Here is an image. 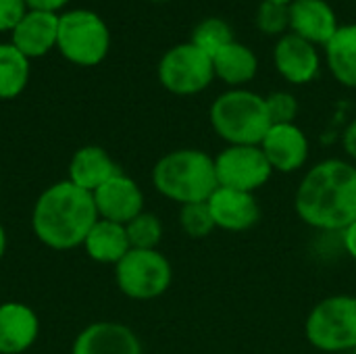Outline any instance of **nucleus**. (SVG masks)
Returning a JSON list of instances; mask_svg holds the SVG:
<instances>
[{"label": "nucleus", "instance_id": "obj_29", "mask_svg": "<svg viewBox=\"0 0 356 354\" xmlns=\"http://www.w3.org/2000/svg\"><path fill=\"white\" fill-rule=\"evenodd\" d=\"M31 10H46V13H63V8L71 0H25Z\"/></svg>", "mask_w": 356, "mask_h": 354}, {"label": "nucleus", "instance_id": "obj_24", "mask_svg": "<svg viewBox=\"0 0 356 354\" xmlns=\"http://www.w3.org/2000/svg\"><path fill=\"white\" fill-rule=\"evenodd\" d=\"M129 246L138 250H154L163 240V223L154 213L142 211L129 223H125Z\"/></svg>", "mask_w": 356, "mask_h": 354}, {"label": "nucleus", "instance_id": "obj_4", "mask_svg": "<svg viewBox=\"0 0 356 354\" xmlns=\"http://www.w3.org/2000/svg\"><path fill=\"white\" fill-rule=\"evenodd\" d=\"M209 117L215 134L227 146H259L273 125L265 96L244 88H232L217 96Z\"/></svg>", "mask_w": 356, "mask_h": 354}, {"label": "nucleus", "instance_id": "obj_16", "mask_svg": "<svg viewBox=\"0 0 356 354\" xmlns=\"http://www.w3.org/2000/svg\"><path fill=\"white\" fill-rule=\"evenodd\" d=\"M340 23L327 0H294L290 4V31L315 46H325Z\"/></svg>", "mask_w": 356, "mask_h": 354}, {"label": "nucleus", "instance_id": "obj_30", "mask_svg": "<svg viewBox=\"0 0 356 354\" xmlns=\"http://www.w3.org/2000/svg\"><path fill=\"white\" fill-rule=\"evenodd\" d=\"M342 146H344V152L356 161V119H353L348 123V127L344 129V136H342Z\"/></svg>", "mask_w": 356, "mask_h": 354}, {"label": "nucleus", "instance_id": "obj_15", "mask_svg": "<svg viewBox=\"0 0 356 354\" xmlns=\"http://www.w3.org/2000/svg\"><path fill=\"white\" fill-rule=\"evenodd\" d=\"M207 202L215 225L225 232H246L254 227L261 217L259 202L250 192L219 186Z\"/></svg>", "mask_w": 356, "mask_h": 354}, {"label": "nucleus", "instance_id": "obj_26", "mask_svg": "<svg viewBox=\"0 0 356 354\" xmlns=\"http://www.w3.org/2000/svg\"><path fill=\"white\" fill-rule=\"evenodd\" d=\"M257 27L265 35H286L290 33V4L261 2L257 10Z\"/></svg>", "mask_w": 356, "mask_h": 354}, {"label": "nucleus", "instance_id": "obj_18", "mask_svg": "<svg viewBox=\"0 0 356 354\" xmlns=\"http://www.w3.org/2000/svg\"><path fill=\"white\" fill-rule=\"evenodd\" d=\"M121 173L119 165L102 146H81L69 161V182L90 194H94L102 184Z\"/></svg>", "mask_w": 356, "mask_h": 354}, {"label": "nucleus", "instance_id": "obj_25", "mask_svg": "<svg viewBox=\"0 0 356 354\" xmlns=\"http://www.w3.org/2000/svg\"><path fill=\"white\" fill-rule=\"evenodd\" d=\"M179 225H181L184 234L194 238V240H202L217 230L215 219H213L211 209H209V202L184 204L179 211Z\"/></svg>", "mask_w": 356, "mask_h": 354}, {"label": "nucleus", "instance_id": "obj_6", "mask_svg": "<svg viewBox=\"0 0 356 354\" xmlns=\"http://www.w3.org/2000/svg\"><path fill=\"white\" fill-rule=\"evenodd\" d=\"M305 332L317 351H356V296L336 294L317 303L307 317Z\"/></svg>", "mask_w": 356, "mask_h": 354}, {"label": "nucleus", "instance_id": "obj_23", "mask_svg": "<svg viewBox=\"0 0 356 354\" xmlns=\"http://www.w3.org/2000/svg\"><path fill=\"white\" fill-rule=\"evenodd\" d=\"M234 40L236 38H234V31L227 21H223L219 17H207L194 27L190 42L213 58L221 48H225Z\"/></svg>", "mask_w": 356, "mask_h": 354}, {"label": "nucleus", "instance_id": "obj_31", "mask_svg": "<svg viewBox=\"0 0 356 354\" xmlns=\"http://www.w3.org/2000/svg\"><path fill=\"white\" fill-rule=\"evenodd\" d=\"M342 244H344V250L348 252V257L356 261V221L342 232Z\"/></svg>", "mask_w": 356, "mask_h": 354}, {"label": "nucleus", "instance_id": "obj_27", "mask_svg": "<svg viewBox=\"0 0 356 354\" xmlns=\"http://www.w3.org/2000/svg\"><path fill=\"white\" fill-rule=\"evenodd\" d=\"M267 102V111L271 117L273 125L280 123H294L296 115H298V100L294 94L290 92H271L269 96H265Z\"/></svg>", "mask_w": 356, "mask_h": 354}, {"label": "nucleus", "instance_id": "obj_13", "mask_svg": "<svg viewBox=\"0 0 356 354\" xmlns=\"http://www.w3.org/2000/svg\"><path fill=\"white\" fill-rule=\"evenodd\" d=\"M71 354H142L136 332L117 321H96L81 330Z\"/></svg>", "mask_w": 356, "mask_h": 354}, {"label": "nucleus", "instance_id": "obj_22", "mask_svg": "<svg viewBox=\"0 0 356 354\" xmlns=\"http://www.w3.org/2000/svg\"><path fill=\"white\" fill-rule=\"evenodd\" d=\"M31 77V61L10 42L0 44V100H13L23 94Z\"/></svg>", "mask_w": 356, "mask_h": 354}, {"label": "nucleus", "instance_id": "obj_21", "mask_svg": "<svg viewBox=\"0 0 356 354\" xmlns=\"http://www.w3.org/2000/svg\"><path fill=\"white\" fill-rule=\"evenodd\" d=\"M323 48L327 67L336 81L346 88H356V23L340 25Z\"/></svg>", "mask_w": 356, "mask_h": 354}, {"label": "nucleus", "instance_id": "obj_17", "mask_svg": "<svg viewBox=\"0 0 356 354\" xmlns=\"http://www.w3.org/2000/svg\"><path fill=\"white\" fill-rule=\"evenodd\" d=\"M40 336V319L35 311L23 303L0 305V354H23Z\"/></svg>", "mask_w": 356, "mask_h": 354}, {"label": "nucleus", "instance_id": "obj_12", "mask_svg": "<svg viewBox=\"0 0 356 354\" xmlns=\"http://www.w3.org/2000/svg\"><path fill=\"white\" fill-rule=\"evenodd\" d=\"M259 146L277 173L298 171L309 159V138L296 123L271 125Z\"/></svg>", "mask_w": 356, "mask_h": 354}, {"label": "nucleus", "instance_id": "obj_33", "mask_svg": "<svg viewBox=\"0 0 356 354\" xmlns=\"http://www.w3.org/2000/svg\"><path fill=\"white\" fill-rule=\"evenodd\" d=\"M261 2H277V4H292L294 0H261Z\"/></svg>", "mask_w": 356, "mask_h": 354}, {"label": "nucleus", "instance_id": "obj_20", "mask_svg": "<svg viewBox=\"0 0 356 354\" xmlns=\"http://www.w3.org/2000/svg\"><path fill=\"white\" fill-rule=\"evenodd\" d=\"M215 77L232 88H242L244 83L252 81L259 71V58L254 50L238 40L221 48L213 56Z\"/></svg>", "mask_w": 356, "mask_h": 354}, {"label": "nucleus", "instance_id": "obj_2", "mask_svg": "<svg viewBox=\"0 0 356 354\" xmlns=\"http://www.w3.org/2000/svg\"><path fill=\"white\" fill-rule=\"evenodd\" d=\"M96 221L98 213L92 194L73 186L69 179L46 188L31 211V230L35 238L52 250L81 246Z\"/></svg>", "mask_w": 356, "mask_h": 354}, {"label": "nucleus", "instance_id": "obj_10", "mask_svg": "<svg viewBox=\"0 0 356 354\" xmlns=\"http://www.w3.org/2000/svg\"><path fill=\"white\" fill-rule=\"evenodd\" d=\"M94 204L98 219H106L113 223H129L144 211V194L136 179L125 175L123 171L102 184L94 194Z\"/></svg>", "mask_w": 356, "mask_h": 354}, {"label": "nucleus", "instance_id": "obj_9", "mask_svg": "<svg viewBox=\"0 0 356 354\" xmlns=\"http://www.w3.org/2000/svg\"><path fill=\"white\" fill-rule=\"evenodd\" d=\"M215 173L221 188L254 194L269 182L273 169L261 146H227L215 156Z\"/></svg>", "mask_w": 356, "mask_h": 354}, {"label": "nucleus", "instance_id": "obj_5", "mask_svg": "<svg viewBox=\"0 0 356 354\" xmlns=\"http://www.w3.org/2000/svg\"><path fill=\"white\" fill-rule=\"evenodd\" d=\"M56 50L71 65L96 67L111 50V29L106 21L90 8L63 10L58 17Z\"/></svg>", "mask_w": 356, "mask_h": 354}, {"label": "nucleus", "instance_id": "obj_32", "mask_svg": "<svg viewBox=\"0 0 356 354\" xmlns=\"http://www.w3.org/2000/svg\"><path fill=\"white\" fill-rule=\"evenodd\" d=\"M4 252H6V232H4V227L0 223V261L4 257Z\"/></svg>", "mask_w": 356, "mask_h": 354}, {"label": "nucleus", "instance_id": "obj_14", "mask_svg": "<svg viewBox=\"0 0 356 354\" xmlns=\"http://www.w3.org/2000/svg\"><path fill=\"white\" fill-rule=\"evenodd\" d=\"M58 13L27 10L23 19L10 31V44L23 52L29 61L40 58L56 48L58 38Z\"/></svg>", "mask_w": 356, "mask_h": 354}, {"label": "nucleus", "instance_id": "obj_11", "mask_svg": "<svg viewBox=\"0 0 356 354\" xmlns=\"http://www.w3.org/2000/svg\"><path fill=\"white\" fill-rule=\"evenodd\" d=\"M273 63L277 73L294 86L311 83L321 69V56L315 44L296 33H286L273 48Z\"/></svg>", "mask_w": 356, "mask_h": 354}, {"label": "nucleus", "instance_id": "obj_28", "mask_svg": "<svg viewBox=\"0 0 356 354\" xmlns=\"http://www.w3.org/2000/svg\"><path fill=\"white\" fill-rule=\"evenodd\" d=\"M27 10L25 0H0V31H13Z\"/></svg>", "mask_w": 356, "mask_h": 354}, {"label": "nucleus", "instance_id": "obj_19", "mask_svg": "<svg viewBox=\"0 0 356 354\" xmlns=\"http://www.w3.org/2000/svg\"><path fill=\"white\" fill-rule=\"evenodd\" d=\"M81 246L92 261L102 265H117L131 250L125 225L106 219H98L92 225Z\"/></svg>", "mask_w": 356, "mask_h": 354}, {"label": "nucleus", "instance_id": "obj_34", "mask_svg": "<svg viewBox=\"0 0 356 354\" xmlns=\"http://www.w3.org/2000/svg\"><path fill=\"white\" fill-rule=\"evenodd\" d=\"M152 2H167V0H152Z\"/></svg>", "mask_w": 356, "mask_h": 354}, {"label": "nucleus", "instance_id": "obj_7", "mask_svg": "<svg viewBox=\"0 0 356 354\" xmlns=\"http://www.w3.org/2000/svg\"><path fill=\"white\" fill-rule=\"evenodd\" d=\"M115 280L119 290L131 300H152L165 294L173 282L169 259L154 250L131 248L117 265Z\"/></svg>", "mask_w": 356, "mask_h": 354}, {"label": "nucleus", "instance_id": "obj_3", "mask_svg": "<svg viewBox=\"0 0 356 354\" xmlns=\"http://www.w3.org/2000/svg\"><path fill=\"white\" fill-rule=\"evenodd\" d=\"M152 186L165 198L184 204L207 202L219 188L215 159L198 148H179L161 156L152 169Z\"/></svg>", "mask_w": 356, "mask_h": 354}, {"label": "nucleus", "instance_id": "obj_1", "mask_svg": "<svg viewBox=\"0 0 356 354\" xmlns=\"http://www.w3.org/2000/svg\"><path fill=\"white\" fill-rule=\"evenodd\" d=\"M294 207L307 225L344 232L356 221V167L342 159L317 163L302 177Z\"/></svg>", "mask_w": 356, "mask_h": 354}, {"label": "nucleus", "instance_id": "obj_8", "mask_svg": "<svg viewBox=\"0 0 356 354\" xmlns=\"http://www.w3.org/2000/svg\"><path fill=\"white\" fill-rule=\"evenodd\" d=\"M161 86L175 96H194L204 92L213 79V58L196 48L192 42L177 44L169 48L156 67Z\"/></svg>", "mask_w": 356, "mask_h": 354}]
</instances>
